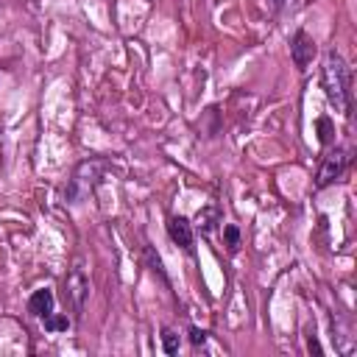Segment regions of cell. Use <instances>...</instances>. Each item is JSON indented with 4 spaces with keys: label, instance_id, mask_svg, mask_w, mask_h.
Masks as SVG:
<instances>
[{
    "label": "cell",
    "instance_id": "1",
    "mask_svg": "<svg viewBox=\"0 0 357 357\" xmlns=\"http://www.w3.org/2000/svg\"><path fill=\"white\" fill-rule=\"evenodd\" d=\"M324 89H326L329 103L337 112H349V98H351L349 67H346V61H343V56L337 50L326 53V61H324Z\"/></svg>",
    "mask_w": 357,
    "mask_h": 357
},
{
    "label": "cell",
    "instance_id": "2",
    "mask_svg": "<svg viewBox=\"0 0 357 357\" xmlns=\"http://www.w3.org/2000/svg\"><path fill=\"white\" fill-rule=\"evenodd\" d=\"M64 287H67L64 293H67V301H70L73 315L81 318L84 304H86V296H89V279H86V273H84L81 265H75V268L67 273V284H64Z\"/></svg>",
    "mask_w": 357,
    "mask_h": 357
},
{
    "label": "cell",
    "instance_id": "3",
    "mask_svg": "<svg viewBox=\"0 0 357 357\" xmlns=\"http://www.w3.org/2000/svg\"><path fill=\"white\" fill-rule=\"evenodd\" d=\"M346 165H349V151H346V148H332V151L324 156L321 167H318L315 187H318V190H324V187H329L332 181H337V178H340V173L346 170Z\"/></svg>",
    "mask_w": 357,
    "mask_h": 357
},
{
    "label": "cell",
    "instance_id": "4",
    "mask_svg": "<svg viewBox=\"0 0 357 357\" xmlns=\"http://www.w3.org/2000/svg\"><path fill=\"white\" fill-rule=\"evenodd\" d=\"M290 56H293V64L298 70H307V64L312 61L315 56V42L307 31H296L293 39H290Z\"/></svg>",
    "mask_w": 357,
    "mask_h": 357
},
{
    "label": "cell",
    "instance_id": "5",
    "mask_svg": "<svg viewBox=\"0 0 357 357\" xmlns=\"http://www.w3.org/2000/svg\"><path fill=\"white\" fill-rule=\"evenodd\" d=\"M167 234L173 243H178L184 251L192 254V223L184 218V215H173L170 223H167Z\"/></svg>",
    "mask_w": 357,
    "mask_h": 357
},
{
    "label": "cell",
    "instance_id": "6",
    "mask_svg": "<svg viewBox=\"0 0 357 357\" xmlns=\"http://www.w3.org/2000/svg\"><path fill=\"white\" fill-rule=\"evenodd\" d=\"M28 312H31L33 318H47V315L53 312V293H50L47 287L36 290V293L28 298Z\"/></svg>",
    "mask_w": 357,
    "mask_h": 357
},
{
    "label": "cell",
    "instance_id": "7",
    "mask_svg": "<svg viewBox=\"0 0 357 357\" xmlns=\"http://www.w3.org/2000/svg\"><path fill=\"white\" fill-rule=\"evenodd\" d=\"M42 321H45V329H50V332H59V329H67L70 326V318L67 315H56V312H50Z\"/></svg>",
    "mask_w": 357,
    "mask_h": 357
},
{
    "label": "cell",
    "instance_id": "8",
    "mask_svg": "<svg viewBox=\"0 0 357 357\" xmlns=\"http://www.w3.org/2000/svg\"><path fill=\"white\" fill-rule=\"evenodd\" d=\"M223 237H226V245H229V251H237V245H240V229H237L234 223L223 226Z\"/></svg>",
    "mask_w": 357,
    "mask_h": 357
},
{
    "label": "cell",
    "instance_id": "9",
    "mask_svg": "<svg viewBox=\"0 0 357 357\" xmlns=\"http://www.w3.org/2000/svg\"><path fill=\"white\" fill-rule=\"evenodd\" d=\"M162 349H165L167 354H176V351H178V335H176L173 329H165V332H162Z\"/></svg>",
    "mask_w": 357,
    "mask_h": 357
},
{
    "label": "cell",
    "instance_id": "10",
    "mask_svg": "<svg viewBox=\"0 0 357 357\" xmlns=\"http://www.w3.org/2000/svg\"><path fill=\"white\" fill-rule=\"evenodd\" d=\"M318 131H321L318 139H321L324 145H329V142L335 139V137H332L335 131H332V120H329V117H321V120H318Z\"/></svg>",
    "mask_w": 357,
    "mask_h": 357
},
{
    "label": "cell",
    "instance_id": "11",
    "mask_svg": "<svg viewBox=\"0 0 357 357\" xmlns=\"http://www.w3.org/2000/svg\"><path fill=\"white\" fill-rule=\"evenodd\" d=\"M190 340H192V346H204L206 332H204V329H198V326H192V329H190Z\"/></svg>",
    "mask_w": 357,
    "mask_h": 357
},
{
    "label": "cell",
    "instance_id": "12",
    "mask_svg": "<svg viewBox=\"0 0 357 357\" xmlns=\"http://www.w3.org/2000/svg\"><path fill=\"white\" fill-rule=\"evenodd\" d=\"M310 351H312V354H321V343H318L315 337H310Z\"/></svg>",
    "mask_w": 357,
    "mask_h": 357
}]
</instances>
